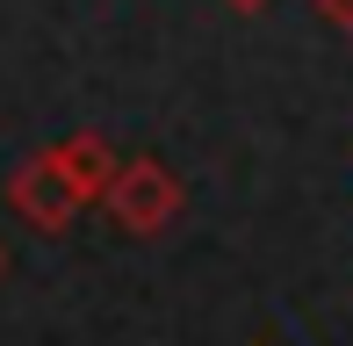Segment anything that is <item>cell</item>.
Wrapping results in <instances>:
<instances>
[{"instance_id": "cell-3", "label": "cell", "mask_w": 353, "mask_h": 346, "mask_svg": "<svg viewBox=\"0 0 353 346\" xmlns=\"http://www.w3.org/2000/svg\"><path fill=\"white\" fill-rule=\"evenodd\" d=\"M43 159L65 173V187L79 195V210H87V202H108V187H116V173H123L116 145H108L101 130H72V137H58Z\"/></svg>"}, {"instance_id": "cell-1", "label": "cell", "mask_w": 353, "mask_h": 346, "mask_svg": "<svg viewBox=\"0 0 353 346\" xmlns=\"http://www.w3.org/2000/svg\"><path fill=\"white\" fill-rule=\"evenodd\" d=\"M101 210L116 216V231H130V238H159V231L188 210V187H181V173L166 159H123V173H116Z\"/></svg>"}, {"instance_id": "cell-6", "label": "cell", "mask_w": 353, "mask_h": 346, "mask_svg": "<svg viewBox=\"0 0 353 346\" xmlns=\"http://www.w3.org/2000/svg\"><path fill=\"white\" fill-rule=\"evenodd\" d=\"M0 274H8V245H0Z\"/></svg>"}, {"instance_id": "cell-5", "label": "cell", "mask_w": 353, "mask_h": 346, "mask_svg": "<svg viewBox=\"0 0 353 346\" xmlns=\"http://www.w3.org/2000/svg\"><path fill=\"white\" fill-rule=\"evenodd\" d=\"M223 8H231V14H267L274 0H223Z\"/></svg>"}, {"instance_id": "cell-2", "label": "cell", "mask_w": 353, "mask_h": 346, "mask_svg": "<svg viewBox=\"0 0 353 346\" xmlns=\"http://www.w3.org/2000/svg\"><path fill=\"white\" fill-rule=\"evenodd\" d=\"M8 210L22 216L29 231H43V238H58V231H72V216H79V195L65 187V173H58L51 159H22L8 173Z\"/></svg>"}, {"instance_id": "cell-4", "label": "cell", "mask_w": 353, "mask_h": 346, "mask_svg": "<svg viewBox=\"0 0 353 346\" xmlns=\"http://www.w3.org/2000/svg\"><path fill=\"white\" fill-rule=\"evenodd\" d=\"M317 14H325L332 29H346V37H353V0H317Z\"/></svg>"}]
</instances>
